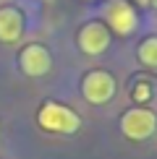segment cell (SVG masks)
Wrapping results in <instances>:
<instances>
[{
	"mask_svg": "<svg viewBox=\"0 0 157 159\" xmlns=\"http://www.w3.org/2000/svg\"><path fill=\"white\" fill-rule=\"evenodd\" d=\"M37 125L55 136H71L81 128V117L76 110L65 107L60 102H45L37 110Z\"/></svg>",
	"mask_w": 157,
	"mask_h": 159,
	"instance_id": "6da1fadb",
	"label": "cell"
},
{
	"mask_svg": "<svg viewBox=\"0 0 157 159\" xmlns=\"http://www.w3.org/2000/svg\"><path fill=\"white\" fill-rule=\"evenodd\" d=\"M118 91V84H115V76L107 73V70H89L87 76H84L81 81V94L87 99L89 104H94V107H102V104H107L110 99L115 97Z\"/></svg>",
	"mask_w": 157,
	"mask_h": 159,
	"instance_id": "3957f363",
	"label": "cell"
},
{
	"mask_svg": "<svg viewBox=\"0 0 157 159\" xmlns=\"http://www.w3.org/2000/svg\"><path fill=\"white\" fill-rule=\"evenodd\" d=\"M141 3H144V0H141Z\"/></svg>",
	"mask_w": 157,
	"mask_h": 159,
	"instance_id": "8fae6325",
	"label": "cell"
},
{
	"mask_svg": "<svg viewBox=\"0 0 157 159\" xmlns=\"http://www.w3.org/2000/svg\"><path fill=\"white\" fill-rule=\"evenodd\" d=\"M18 65H21L24 76L39 78V76H47L52 70V55L42 44H26L21 50V55H18Z\"/></svg>",
	"mask_w": 157,
	"mask_h": 159,
	"instance_id": "8992f818",
	"label": "cell"
},
{
	"mask_svg": "<svg viewBox=\"0 0 157 159\" xmlns=\"http://www.w3.org/2000/svg\"><path fill=\"white\" fill-rule=\"evenodd\" d=\"M157 130V115L149 107H131L121 115V133L128 138V141H147L152 138Z\"/></svg>",
	"mask_w": 157,
	"mask_h": 159,
	"instance_id": "7a4b0ae2",
	"label": "cell"
},
{
	"mask_svg": "<svg viewBox=\"0 0 157 159\" xmlns=\"http://www.w3.org/2000/svg\"><path fill=\"white\" fill-rule=\"evenodd\" d=\"M76 42H78V50H81L84 55H89V57L102 55V52L107 50V44H110V29H107V24H102V21L84 24L81 29H78V34H76Z\"/></svg>",
	"mask_w": 157,
	"mask_h": 159,
	"instance_id": "277c9868",
	"label": "cell"
},
{
	"mask_svg": "<svg viewBox=\"0 0 157 159\" xmlns=\"http://www.w3.org/2000/svg\"><path fill=\"white\" fill-rule=\"evenodd\" d=\"M152 5H155V8H157V0H152Z\"/></svg>",
	"mask_w": 157,
	"mask_h": 159,
	"instance_id": "30bf717a",
	"label": "cell"
},
{
	"mask_svg": "<svg viewBox=\"0 0 157 159\" xmlns=\"http://www.w3.org/2000/svg\"><path fill=\"white\" fill-rule=\"evenodd\" d=\"M134 99H136V102H147V99H149V86L147 84L136 86V89H134Z\"/></svg>",
	"mask_w": 157,
	"mask_h": 159,
	"instance_id": "9c48e42d",
	"label": "cell"
},
{
	"mask_svg": "<svg viewBox=\"0 0 157 159\" xmlns=\"http://www.w3.org/2000/svg\"><path fill=\"white\" fill-rule=\"evenodd\" d=\"M136 57H139L141 65L147 68H157V37H147L136 50Z\"/></svg>",
	"mask_w": 157,
	"mask_h": 159,
	"instance_id": "ba28073f",
	"label": "cell"
},
{
	"mask_svg": "<svg viewBox=\"0 0 157 159\" xmlns=\"http://www.w3.org/2000/svg\"><path fill=\"white\" fill-rule=\"evenodd\" d=\"M24 37V13L16 5H3L0 8V42L16 44Z\"/></svg>",
	"mask_w": 157,
	"mask_h": 159,
	"instance_id": "52a82bcc",
	"label": "cell"
},
{
	"mask_svg": "<svg viewBox=\"0 0 157 159\" xmlns=\"http://www.w3.org/2000/svg\"><path fill=\"white\" fill-rule=\"evenodd\" d=\"M105 18H107L110 34H118V37H128L136 29V24H139V16H136L134 5L126 3V0H110L107 11H105Z\"/></svg>",
	"mask_w": 157,
	"mask_h": 159,
	"instance_id": "5b68a950",
	"label": "cell"
}]
</instances>
